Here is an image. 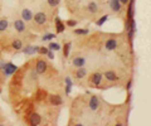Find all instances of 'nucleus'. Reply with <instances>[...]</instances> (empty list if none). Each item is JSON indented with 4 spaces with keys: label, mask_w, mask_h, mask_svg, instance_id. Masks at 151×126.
Returning a JSON list of instances; mask_svg holds the SVG:
<instances>
[{
    "label": "nucleus",
    "mask_w": 151,
    "mask_h": 126,
    "mask_svg": "<svg viewBox=\"0 0 151 126\" xmlns=\"http://www.w3.org/2000/svg\"><path fill=\"white\" fill-rule=\"evenodd\" d=\"M1 69L4 71V75H5V76H11V75H14L15 72L18 71V67H16L14 63L9 62V63H5L4 67H3Z\"/></svg>",
    "instance_id": "f257e3e1"
},
{
    "label": "nucleus",
    "mask_w": 151,
    "mask_h": 126,
    "mask_svg": "<svg viewBox=\"0 0 151 126\" xmlns=\"http://www.w3.org/2000/svg\"><path fill=\"white\" fill-rule=\"evenodd\" d=\"M33 19H34V22L37 23L38 25H43L47 23V14L43 12L35 13V14H33Z\"/></svg>",
    "instance_id": "f03ea898"
},
{
    "label": "nucleus",
    "mask_w": 151,
    "mask_h": 126,
    "mask_svg": "<svg viewBox=\"0 0 151 126\" xmlns=\"http://www.w3.org/2000/svg\"><path fill=\"white\" fill-rule=\"evenodd\" d=\"M47 69H48V64L45 61H43V59H38V61L35 62V71H37L38 75L44 73Z\"/></svg>",
    "instance_id": "7ed1b4c3"
},
{
    "label": "nucleus",
    "mask_w": 151,
    "mask_h": 126,
    "mask_svg": "<svg viewBox=\"0 0 151 126\" xmlns=\"http://www.w3.org/2000/svg\"><path fill=\"white\" fill-rule=\"evenodd\" d=\"M88 106L92 111H97L100 108V97L96 95H92L90 98V102H88Z\"/></svg>",
    "instance_id": "20e7f679"
},
{
    "label": "nucleus",
    "mask_w": 151,
    "mask_h": 126,
    "mask_svg": "<svg viewBox=\"0 0 151 126\" xmlns=\"http://www.w3.org/2000/svg\"><path fill=\"white\" fill-rule=\"evenodd\" d=\"M117 47H119V42H117L115 38L107 39L106 43H104V48H106L107 51H115Z\"/></svg>",
    "instance_id": "39448f33"
},
{
    "label": "nucleus",
    "mask_w": 151,
    "mask_h": 126,
    "mask_svg": "<svg viewBox=\"0 0 151 126\" xmlns=\"http://www.w3.org/2000/svg\"><path fill=\"white\" fill-rule=\"evenodd\" d=\"M42 122V116L37 114V112H33V114L29 116V124L32 126H37Z\"/></svg>",
    "instance_id": "423d86ee"
},
{
    "label": "nucleus",
    "mask_w": 151,
    "mask_h": 126,
    "mask_svg": "<svg viewBox=\"0 0 151 126\" xmlns=\"http://www.w3.org/2000/svg\"><path fill=\"white\" fill-rule=\"evenodd\" d=\"M49 102L53 106H59L63 104V98H62L59 95H51L49 96Z\"/></svg>",
    "instance_id": "0eeeda50"
},
{
    "label": "nucleus",
    "mask_w": 151,
    "mask_h": 126,
    "mask_svg": "<svg viewBox=\"0 0 151 126\" xmlns=\"http://www.w3.org/2000/svg\"><path fill=\"white\" fill-rule=\"evenodd\" d=\"M103 77L106 78L107 81H110V82H115V81L119 79V76H117V73L115 71H106L103 73Z\"/></svg>",
    "instance_id": "6e6552de"
},
{
    "label": "nucleus",
    "mask_w": 151,
    "mask_h": 126,
    "mask_svg": "<svg viewBox=\"0 0 151 126\" xmlns=\"http://www.w3.org/2000/svg\"><path fill=\"white\" fill-rule=\"evenodd\" d=\"M102 78H103V75L100 73V72H96V73L92 75L91 82H92V83H93L94 86H100L101 82H102Z\"/></svg>",
    "instance_id": "1a4fd4ad"
},
{
    "label": "nucleus",
    "mask_w": 151,
    "mask_h": 126,
    "mask_svg": "<svg viewBox=\"0 0 151 126\" xmlns=\"http://www.w3.org/2000/svg\"><path fill=\"white\" fill-rule=\"evenodd\" d=\"M14 28L18 33H23L25 32V22L23 19H18V20L14 22Z\"/></svg>",
    "instance_id": "9d476101"
},
{
    "label": "nucleus",
    "mask_w": 151,
    "mask_h": 126,
    "mask_svg": "<svg viewBox=\"0 0 151 126\" xmlns=\"http://www.w3.org/2000/svg\"><path fill=\"white\" fill-rule=\"evenodd\" d=\"M72 63H73L74 67L80 68V67H84L86 66V58L83 57H74L73 61H72Z\"/></svg>",
    "instance_id": "9b49d317"
},
{
    "label": "nucleus",
    "mask_w": 151,
    "mask_h": 126,
    "mask_svg": "<svg viewBox=\"0 0 151 126\" xmlns=\"http://www.w3.org/2000/svg\"><path fill=\"white\" fill-rule=\"evenodd\" d=\"M121 3H120V0H110V8H111V10L115 12V13H119L121 10Z\"/></svg>",
    "instance_id": "f8f14e48"
},
{
    "label": "nucleus",
    "mask_w": 151,
    "mask_h": 126,
    "mask_svg": "<svg viewBox=\"0 0 151 126\" xmlns=\"http://www.w3.org/2000/svg\"><path fill=\"white\" fill-rule=\"evenodd\" d=\"M22 51H23V53L24 54H34V53H37L38 51H39V47H34V45H27V47H23L22 48Z\"/></svg>",
    "instance_id": "ddd939ff"
},
{
    "label": "nucleus",
    "mask_w": 151,
    "mask_h": 126,
    "mask_svg": "<svg viewBox=\"0 0 151 126\" xmlns=\"http://www.w3.org/2000/svg\"><path fill=\"white\" fill-rule=\"evenodd\" d=\"M86 76H87V69L84 67H80L77 71L74 72V77L77 79H82V78L86 77Z\"/></svg>",
    "instance_id": "4468645a"
},
{
    "label": "nucleus",
    "mask_w": 151,
    "mask_h": 126,
    "mask_svg": "<svg viewBox=\"0 0 151 126\" xmlns=\"http://www.w3.org/2000/svg\"><path fill=\"white\" fill-rule=\"evenodd\" d=\"M22 19L24 22H29L33 19V13L29 9H23L22 10Z\"/></svg>",
    "instance_id": "2eb2a0df"
},
{
    "label": "nucleus",
    "mask_w": 151,
    "mask_h": 126,
    "mask_svg": "<svg viewBox=\"0 0 151 126\" xmlns=\"http://www.w3.org/2000/svg\"><path fill=\"white\" fill-rule=\"evenodd\" d=\"M98 9L100 8H98V4L96 1H91L90 4L87 5V10L90 13H92V14H96V13L98 12Z\"/></svg>",
    "instance_id": "dca6fc26"
},
{
    "label": "nucleus",
    "mask_w": 151,
    "mask_h": 126,
    "mask_svg": "<svg viewBox=\"0 0 151 126\" xmlns=\"http://www.w3.org/2000/svg\"><path fill=\"white\" fill-rule=\"evenodd\" d=\"M23 47H24V44H23V42L20 39H15V41H13V43H11V48L14 49V51H22Z\"/></svg>",
    "instance_id": "f3484780"
},
{
    "label": "nucleus",
    "mask_w": 151,
    "mask_h": 126,
    "mask_svg": "<svg viewBox=\"0 0 151 126\" xmlns=\"http://www.w3.org/2000/svg\"><path fill=\"white\" fill-rule=\"evenodd\" d=\"M55 28H57V33H62L65 29V24L61 22V19L58 16L55 18Z\"/></svg>",
    "instance_id": "a211bd4d"
},
{
    "label": "nucleus",
    "mask_w": 151,
    "mask_h": 126,
    "mask_svg": "<svg viewBox=\"0 0 151 126\" xmlns=\"http://www.w3.org/2000/svg\"><path fill=\"white\" fill-rule=\"evenodd\" d=\"M48 49H51V51H59L61 49V44L59 43H57V42H52V43H49V45H48Z\"/></svg>",
    "instance_id": "6ab92c4d"
},
{
    "label": "nucleus",
    "mask_w": 151,
    "mask_h": 126,
    "mask_svg": "<svg viewBox=\"0 0 151 126\" xmlns=\"http://www.w3.org/2000/svg\"><path fill=\"white\" fill-rule=\"evenodd\" d=\"M9 26V23L6 19H0V32H5Z\"/></svg>",
    "instance_id": "aec40b11"
},
{
    "label": "nucleus",
    "mask_w": 151,
    "mask_h": 126,
    "mask_svg": "<svg viewBox=\"0 0 151 126\" xmlns=\"http://www.w3.org/2000/svg\"><path fill=\"white\" fill-rule=\"evenodd\" d=\"M71 43L69 42H68V43H65V44H64V48H63V54H64V57L65 58H67L68 57V56H69V51H71Z\"/></svg>",
    "instance_id": "412c9836"
},
{
    "label": "nucleus",
    "mask_w": 151,
    "mask_h": 126,
    "mask_svg": "<svg viewBox=\"0 0 151 126\" xmlns=\"http://www.w3.org/2000/svg\"><path fill=\"white\" fill-rule=\"evenodd\" d=\"M107 19H108V15H103V16H102V18H100V19H98V20H97V23H96V24H97L98 26H102V25L104 24V23H106V22H107Z\"/></svg>",
    "instance_id": "4be33fe9"
},
{
    "label": "nucleus",
    "mask_w": 151,
    "mask_h": 126,
    "mask_svg": "<svg viewBox=\"0 0 151 126\" xmlns=\"http://www.w3.org/2000/svg\"><path fill=\"white\" fill-rule=\"evenodd\" d=\"M74 34H77V35H86V34H88V29H76Z\"/></svg>",
    "instance_id": "5701e85b"
},
{
    "label": "nucleus",
    "mask_w": 151,
    "mask_h": 126,
    "mask_svg": "<svg viewBox=\"0 0 151 126\" xmlns=\"http://www.w3.org/2000/svg\"><path fill=\"white\" fill-rule=\"evenodd\" d=\"M53 38H55V34H53V33H48V34H45V35H43L42 37V41H51V39H53Z\"/></svg>",
    "instance_id": "b1692460"
},
{
    "label": "nucleus",
    "mask_w": 151,
    "mask_h": 126,
    "mask_svg": "<svg viewBox=\"0 0 151 126\" xmlns=\"http://www.w3.org/2000/svg\"><path fill=\"white\" fill-rule=\"evenodd\" d=\"M65 25H67V26H69V28H74V26L77 25V22L73 20V19H69V20H67V22H65Z\"/></svg>",
    "instance_id": "393cba45"
},
{
    "label": "nucleus",
    "mask_w": 151,
    "mask_h": 126,
    "mask_svg": "<svg viewBox=\"0 0 151 126\" xmlns=\"http://www.w3.org/2000/svg\"><path fill=\"white\" fill-rule=\"evenodd\" d=\"M59 3H61V0H48V5L52 6V8H54V6L59 5Z\"/></svg>",
    "instance_id": "a878e982"
},
{
    "label": "nucleus",
    "mask_w": 151,
    "mask_h": 126,
    "mask_svg": "<svg viewBox=\"0 0 151 126\" xmlns=\"http://www.w3.org/2000/svg\"><path fill=\"white\" fill-rule=\"evenodd\" d=\"M49 51L48 48H45V47H42V48H39V51L38 53H40V54H47V52Z\"/></svg>",
    "instance_id": "bb28decb"
},
{
    "label": "nucleus",
    "mask_w": 151,
    "mask_h": 126,
    "mask_svg": "<svg viewBox=\"0 0 151 126\" xmlns=\"http://www.w3.org/2000/svg\"><path fill=\"white\" fill-rule=\"evenodd\" d=\"M47 56H48V58H49V59H54V52H53V51H51V49H49V51L47 52Z\"/></svg>",
    "instance_id": "cd10ccee"
},
{
    "label": "nucleus",
    "mask_w": 151,
    "mask_h": 126,
    "mask_svg": "<svg viewBox=\"0 0 151 126\" xmlns=\"http://www.w3.org/2000/svg\"><path fill=\"white\" fill-rule=\"evenodd\" d=\"M65 86H68V87H72V86H73L69 77H65Z\"/></svg>",
    "instance_id": "c85d7f7f"
},
{
    "label": "nucleus",
    "mask_w": 151,
    "mask_h": 126,
    "mask_svg": "<svg viewBox=\"0 0 151 126\" xmlns=\"http://www.w3.org/2000/svg\"><path fill=\"white\" fill-rule=\"evenodd\" d=\"M120 3H121V5H127L130 3V0H120Z\"/></svg>",
    "instance_id": "c756f323"
},
{
    "label": "nucleus",
    "mask_w": 151,
    "mask_h": 126,
    "mask_svg": "<svg viewBox=\"0 0 151 126\" xmlns=\"http://www.w3.org/2000/svg\"><path fill=\"white\" fill-rule=\"evenodd\" d=\"M131 86H132V81H129V83H127V89H130Z\"/></svg>",
    "instance_id": "7c9ffc66"
}]
</instances>
